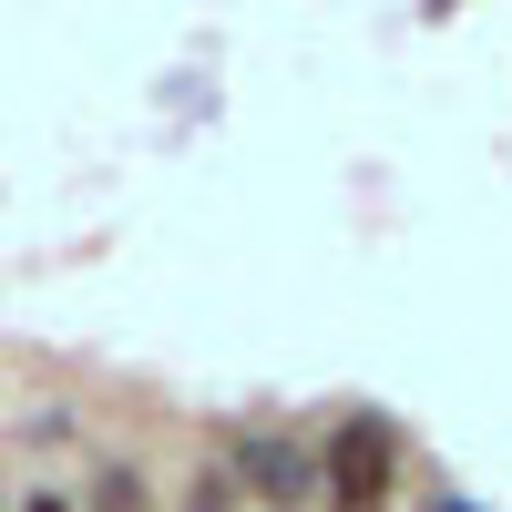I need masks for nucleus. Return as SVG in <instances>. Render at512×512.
Wrapping results in <instances>:
<instances>
[{
  "mask_svg": "<svg viewBox=\"0 0 512 512\" xmlns=\"http://www.w3.org/2000/svg\"><path fill=\"white\" fill-rule=\"evenodd\" d=\"M318 482H328V512H390V482H400V441H390V420H369V410L338 420Z\"/></svg>",
  "mask_w": 512,
  "mask_h": 512,
  "instance_id": "nucleus-1",
  "label": "nucleus"
},
{
  "mask_svg": "<svg viewBox=\"0 0 512 512\" xmlns=\"http://www.w3.org/2000/svg\"><path fill=\"white\" fill-rule=\"evenodd\" d=\"M236 472H246L256 492H267L277 512H297V492L318 482V461L297 451V441H277V431H246V441H236Z\"/></svg>",
  "mask_w": 512,
  "mask_h": 512,
  "instance_id": "nucleus-2",
  "label": "nucleus"
},
{
  "mask_svg": "<svg viewBox=\"0 0 512 512\" xmlns=\"http://www.w3.org/2000/svg\"><path fill=\"white\" fill-rule=\"evenodd\" d=\"M93 502H103V512H144V482H134V472H103Z\"/></svg>",
  "mask_w": 512,
  "mask_h": 512,
  "instance_id": "nucleus-3",
  "label": "nucleus"
},
{
  "mask_svg": "<svg viewBox=\"0 0 512 512\" xmlns=\"http://www.w3.org/2000/svg\"><path fill=\"white\" fill-rule=\"evenodd\" d=\"M195 512H236V482H226V472H205V482H195Z\"/></svg>",
  "mask_w": 512,
  "mask_h": 512,
  "instance_id": "nucleus-4",
  "label": "nucleus"
},
{
  "mask_svg": "<svg viewBox=\"0 0 512 512\" xmlns=\"http://www.w3.org/2000/svg\"><path fill=\"white\" fill-rule=\"evenodd\" d=\"M21 512H62V502H21Z\"/></svg>",
  "mask_w": 512,
  "mask_h": 512,
  "instance_id": "nucleus-5",
  "label": "nucleus"
},
{
  "mask_svg": "<svg viewBox=\"0 0 512 512\" xmlns=\"http://www.w3.org/2000/svg\"><path fill=\"white\" fill-rule=\"evenodd\" d=\"M451 512H461V502H451Z\"/></svg>",
  "mask_w": 512,
  "mask_h": 512,
  "instance_id": "nucleus-6",
  "label": "nucleus"
}]
</instances>
